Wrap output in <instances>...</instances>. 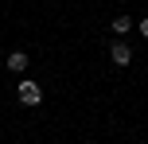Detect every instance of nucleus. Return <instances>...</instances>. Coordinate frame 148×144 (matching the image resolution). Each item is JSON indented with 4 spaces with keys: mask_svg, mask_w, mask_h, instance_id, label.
<instances>
[{
    "mask_svg": "<svg viewBox=\"0 0 148 144\" xmlns=\"http://www.w3.org/2000/svg\"><path fill=\"white\" fill-rule=\"evenodd\" d=\"M16 93H20V101H23V105H39V101H43V90H39V82H31V78H23Z\"/></svg>",
    "mask_w": 148,
    "mask_h": 144,
    "instance_id": "obj_1",
    "label": "nucleus"
},
{
    "mask_svg": "<svg viewBox=\"0 0 148 144\" xmlns=\"http://www.w3.org/2000/svg\"><path fill=\"white\" fill-rule=\"evenodd\" d=\"M109 59L117 62V66H129V62H133V47H129V43H113L109 47Z\"/></svg>",
    "mask_w": 148,
    "mask_h": 144,
    "instance_id": "obj_2",
    "label": "nucleus"
},
{
    "mask_svg": "<svg viewBox=\"0 0 148 144\" xmlns=\"http://www.w3.org/2000/svg\"><path fill=\"white\" fill-rule=\"evenodd\" d=\"M8 70H12V74H23V70H27V55L12 51V55H8Z\"/></svg>",
    "mask_w": 148,
    "mask_h": 144,
    "instance_id": "obj_3",
    "label": "nucleus"
},
{
    "mask_svg": "<svg viewBox=\"0 0 148 144\" xmlns=\"http://www.w3.org/2000/svg\"><path fill=\"white\" fill-rule=\"evenodd\" d=\"M129 27H133L129 16H117V20H113V31H117V35H129Z\"/></svg>",
    "mask_w": 148,
    "mask_h": 144,
    "instance_id": "obj_4",
    "label": "nucleus"
},
{
    "mask_svg": "<svg viewBox=\"0 0 148 144\" xmlns=\"http://www.w3.org/2000/svg\"><path fill=\"white\" fill-rule=\"evenodd\" d=\"M140 35L148 39V16H144V20H140Z\"/></svg>",
    "mask_w": 148,
    "mask_h": 144,
    "instance_id": "obj_5",
    "label": "nucleus"
}]
</instances>
